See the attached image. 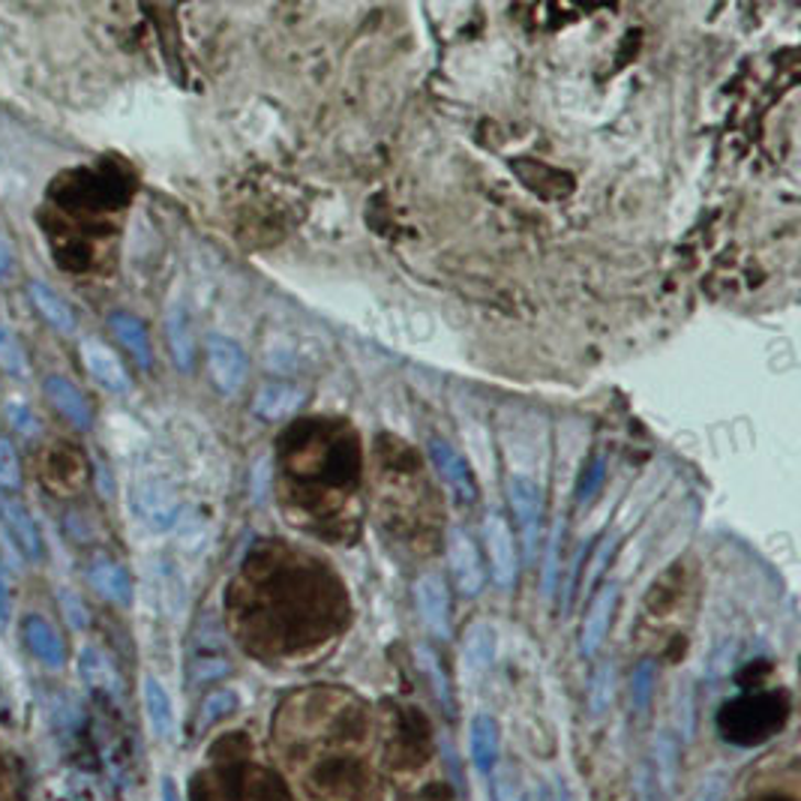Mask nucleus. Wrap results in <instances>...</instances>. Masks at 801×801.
<instances>
[{
	"mask_svg": "<svg viewBox=\"0 0 801 801\" xmlns=\"http://www.w3.org/2000/svg\"><path fill=\"white\" fill-rule=\"evenodd\" d=\"M655 759H658L660 780H663V787L670 790L672 778H676V745H672L667 736L658 738V745H655Z\"/></svg>",
	"mask_w": 801,
	"mask_h": 801,
	"instance_id": "nucleus-32",
	"label": "nucleus"
},
{
	"mask_svg": "<svg viewBox=\"0 0 801 801\" xmlns=\"http://www.w3.org/2000/svg\"><path fill=\"white\" fill-rule=\"evenodd\" d=\"M0 370L15 375V378L28 375V354H24L19 337L7 325H0Z\"/></svg>",
	"mask_w": 801,
	"mask_h": 801,
	"instance_id": "nucleus-22",
	"label": "nucleus"
},
{
	"mask_svg": "<svg viewBox=\"0 0 801 801\" xmlns=\"http://www.w3.org/2000/svg\"><path fill=\"white\" fill-rule=\"evenodd\" d=\"M78 352H81V361H85V370L90 373V378H97V385H102L111 394H127L130 391V373H127L121 358L111 352L106 342L88 337V340H81Z\"/></svg>",
	"mask_w": 801,
	"mask_h": 801,
	"instance_id": "nucleus-10",
	"label": "nucleus"
},
{
	"mask_svg": "<svg viewBox=\"0 0 801 801\" xmlns=\"http://www.w3.org/2000/svg\"><path fill=\"white\" fill-rule=\"evenodd\" d=\"M64 613H66V622L73 627H85V610L78 604L76 594H64Z\"/></svg>",
	"mask_w": 801,
	"mask_h": 801,
	"instance_id": "nucleus-34",
	"label": "nucleus"
},
{
	"mask_svg": "<svg viewBox=\"0 0 801 801\" xmlns=\"http://www.w3.org/2000/svg\"><path fill=\"white\" fill-rule=\"evenodd\" d=\"M507 502H511L516 526L523 535L526 559H535L540 544V526H544V490L526 474H511L507 478Z\"/></svg>",
	"mask_w": 801,
	"mask_h": 801,
	"instance_id": "nucleus-1",
	"label": "nucleus"
},
{
	"mask_svg": "<svg viewBox=\"0 0 801 801\" xmlns=\"http://www.w3.org/2000/svg\"><path fill=\"white\" fill-rule=\"evenodd\" d=\"M132 507L142 519L144 526H151L154 531H165L177 523L180 516V498L165 481L147 478V481L135 483L132 490Z\"/></svg>",
	"mask_w": 801,
	"mask_h": 801,
	"instance_id": "nucleus-6",
	"label": "nucleus"
},
{
	"mask_svg": "<svg viewBox=\"0 0 801 801\" xmlns=\"http://www.w3.org/2000/svg\"><path fill=\"white\" fill-rule=\"evenodd\" d=\"M28 297H31L33 309L40 312V319H43L48 328H55L57 333H64V337L76 333V325H78L76 312H73V307L66 304L64 297L57 295L55 288L33 279L31 286H28Z\"/></svg>",
	"mask_w": 801,
	"mask_h": 801,
	"instance_id": "nucleus-17",
	"label": "nucleus"
},
{
	"mask_svg": "<svg viewBox=\"0 0 801 801\" xmlns=\"http://www.w3.org/2000/svg\"><path fill=\"white\" fill-rule=\"evenodd\" d=\"M561 528H564V523L559 519L556 528H552V535H549V540H547V559H544V594H547V597H552V592H556V582H559Z\"/></svg>",
	"mask_w": 801,
	"mask_h": 801,
	"instance_id": "nucleus-28",
	"label": "nucleus"
},
{
	"mask_svg": "<svg viewBox=\"0 0 801 801\" xmlns=\"http://www.w3.org/2000/svg\"><path fill=\"white\" fill-rule=\"evenodd\" d=\"M45 396L66 424H73L81 432L94 427V408H90L88 396L81 394L66 375H48L45 378Z\"/></svg>",
	"mask_w": 801,
	"mask_h": 801,
	"instance_id": "nucleus-12",
	"label": "nucleus"
},
{
	"mask_svg": "<svg viewBox=\"0 0 801 801\" xmlns=\"http://www.w3.org/2000/svg\"><path fill=\"white\" fill-rule=\"evenodd\" d=\"M238 709V693L234 691H213L205 696V703H201V712H198V726L201 729H208L210 724H217L222 721L226 714H231Z\"/></svg>",
	"mask_w": 801,
	"mask_h": 801,
	"instance_id": "nucleus-24",
	"label": "nucleus"
},
{
	"mask_svg": "<svg viewBox=\"0 0 801 801\" xmlns=\"http://www.w3.org/2000/svg\"><path fill=\"white\" fill-rule=\"evenodd\" d=\"M618 594H622V589H618L615 582H606L604 589L592 597L589 613H585V618H582V627H580V651L585 655V658H594V655H597V648L604 646L606 634H610V627H613V615H615V606H618Z\"/></svg>",
	"mask_w": 801,
	"mask_h": 801,
	"instance_id": "nucleus-9",
	"label": "nucleus"
},
{
	"mask_svg": "<svg viewBox=\"0 0 801 801\" xmlns=\"http://www.w3.org/2000/svg\"><path fill=\"white\" fill-rule=\"evenodd\" d=\"M0 523L7 528L10 540L19 547L28 561H43V535L33 523L31 511L10 493H0Z\"/></svg>",
	"mask_w": 801,
	"mask_h": 801,
	"instance_id": "nucleus-8",
	"label": "nucleus"
},
{
	"mask_svg": "<svg viewBox=\"0 0 801 801\" xmlns=\"http://www.w3.org/2000/svg\"><path fill=\"white\" fill-rule=\"evenodd\" d=\"M604 481H606V462L604 457H594L589 462V469L582 474L580 481V490H577V505L580 507H589L597 498V493L604 490Z\"/></svg>",
	"mask_w": 801,
	"mask_h": 801,
	"instance_id": "nucleus-25",
	"label": "nucleus"
},
{
	"mask_svg": "<svg viewBox=\"0 0 801 801\" xmlns=\"http://www.w3.org/2000/svg\"><path fill=\"white\" fill-rule=\"evenodd\" d=\"M651 693H655V663L643 660L634 670V679H630V700H634L637 712H646L648 703H651Z\"/></svg>",
	"mask_w": 801,
	"mask_h": 801,
	"instance_id": "nucleus-26",
	"label": "nucleus"
},
{
	"mask_svg": "<svg viewBox=\"0 0 801 801\" xmlns=\"http://www.w3.org/2000/svg\"><path fill=\"white\" fill-rule=\"evenodd\" d=\"M88 582L94 585V592L99 597H106L114 606H130L132 604V580L127 568H121L118 561L111 559H97L90 561L88 568Z\"/></svg>",
	"mask_w": 801,
	"mask_h": 801,
	"instance_id": "nucleus-16",
	"label": "nucleus"
},
{
	"mask_svg": "<svg viewBox=\"0 0 801 801\" xmlns=\"http://www.w3.org/2000/svg\"><path fill=\"white\" fill-rule=\"evenodd\" d=\"M483 547L490 556V571L498 589H511L519 573V556H516L514 531L507 526V519L502 514H486L483 516Z\"/></svg>",
	"mask_w": 801,
	"mask_h": 801,
	"instance_id": "nucleus-4",
	"label": "nucleus"
},
{
	"mask_svg": "<svg viewBox=\"0 0 801 801\" xmlns=\"http://www.w3.org/2000/svg\"><path fill=\"white\" fill-rule=\"evenodd\" d=\"M7 415H10L12 427L19 429L22 436H28V439H33V436L40 432V424H36L31 406L22 403V399H10V403H7Z\"/></svg>",
	"mask_w": 801,
	"mask_h": 801,
	"instance_id": "nucleus-31",
	"label": "nucleus"
},
{
	"mask_svg": "<svg viewBox=\"0 0 801 801\" xmlns=\"http://www.w3.org/2000/svg\"><path fill=\"white\" fill-rule=\"evenodd\" d=\"M493 792L495 801H526V792L519 787L514 769H498L493 775Z\"/></svg>",
	"mask_w": 801,
	"mask_h": 801,
	"instance_id": "nucleus-30",
	"label": "nucleus"
},
{
	"mask_svg": "<svg viewBox=\"0 0 801 801\" xmlns=\"http://www.w3.org/2000/svg\"><path fill=\"white\" fill-rule=\"evenodd\" d=\"M448 564L453 582L465 597H478L486 585V568H483L481 549L465 528H450L448 531Z\"/></svg>",
	"mask_w": 801,
	"mask_h": 801,
	"instance_id": "nucleus-5",
	"label": "nucleus"
},
{
	"mask_svg": "<svg viewBox=\"0 0 801 801\" xmlns=\"http://www.w3.org/2000/svg\"><path fill=\"white\" fill-rule=\"evenodd\" d=\"M417 658H420V667H424V672H427L429 681H432V691H436V696H439L445 705H450V688H448V679H445V670L439 667V660L432 658V651H427V648H420V651H417Z\"/></svg>",
	"mask_w": 801,
	"mask_h": 801,
	"instance_id": "nucleus-29",
	"label": "nucleus"
},
{
	"mask_svg": "<svg viewBox=\"0 0 801 801\" xmlns=\"http://www.w3.org/2000/svg\"><path fill=\"white\" fill-rule=\"evenodd\" d=\"M160 792H163V801H180L177 783L172 778H163V783H160Z\"/></svg>",
	"mask_w": 801,
	"mask_h": 801,
	"instance_id": "nucleus-38",
	"label": "nucleus"
},
{
	"mask_svg": "<svg viewBox=\"0 0 801 801\" xmlns=\"http://www.w3.org/2000/svg\"><path fill=\"white\" fill-rule=\"evenodd\" d=\"M10 625V597H7V585H3V573H0V634Z\"/></svg>",
	"mask_w": 801,
	"mask_h": 801,
	"instance_id": "nucleus-37",
	"label": "nucleus"
},
{
	"mask_svg": "<svg viewBox=\"0 0 801 801\" xmlns=\"http://www.w3.org/2000/svg\"><path fill=\"white\" fill-rule=\"evenodd\" d=\"M165 337H168V352L180 373H189L196 363V333H193V319L184 300H175L165 316Z\"/></svg>",
	"mask_w": 801,
	"mask_h": 801,
	"instance_id": "nucleus-13",
	"label": "nucleus"
},
{
	"mask_svg": "<svg viewBox=\"0 0 801 801\" xmlns=\"http://www.w3.org/2000/svg\"><path fill=\"white\" fill-rule=\"evenodd\" d=\"M15 271V259H12V246L7 241V234L0 231V279H10Z\"/></svg>",
	"mask_w": 801,
	"mask_h": 801,
	"instance_id": "nucleus-35",
	"label": "nucleus"
},
{
	"mask_svg": "<svg viewBox=\"0 0 801 801\" xmlns=\"http://www.w3.org/2000/svg\"><path fill=\"white\" fill-rule=\"evenodd\" d=\"M469 747H472V762L474 769L481 775H493L498 766V747H502V736H498V724L490 714H474L472 726H469Z\"/></svg>",
	"mask_w": 801,
	"mask_h": 801,
	"instance_id": "nucleus-18",
	"label": "nucleus"
},
{
	"mask_svg": "<svg viewBox=\"0 0 801 801\" xmlns=\"http://www.w3.org/2000/svg\"><path fill=\"white\" fill-rule=\"evenodd\" d=\"M427 453L450 498L460 507H472L478 502V483H474L472 469H469V462H465L460 450L445 439H429Z\"/></svg>",
	"mask_w": 801,
	"mask_h": 801,
	"instance_id": "nucleus-3",
	"label": "nucleus"
},
{
	"mask_svg": "<svg viewBox=\"0 0 801 801\" xmlns=\"http://www.w3.org/2000/svg\"><path fill=\"white\" fill-rule=\"evenodd\" d=\"M229 660H222V658H205V660H198L196 667H193V676H196V681H213V679H222L226 672H229Z\"/></svg>",
	"mask_w": 801,
	"mask_h": 801,
	"instance_id": "nucleus-33",
	"label": "nucleus"
},
{
	"mask_svg": "<svg viewBox=\"0 0 801 801\" xmlns=\"http://www.w3.org/2000/svg\"><path fill=\"white\" fill-rule=\"evenodd\" d=\"M304 406H307V391L295 382H267L253 396V415L267 424H279L297 415Z\"/></svg>",
	"mask_w": 801,
	"mask_h": 801,
	"instance_id": "nucleus-11",
	"label": "nucleus"
},
{
	"mask_svg": "<svg viewBox=\"0 0 801 801\" xmlns=\"http://www.w3.org/2000/svg\"><path fill=\"white\" fill-rule=\"evenodd\" d=\"M109 330L118 337V342L127 349V354L135 361L139 370L154 366V349H151V337H147L142 319H135L130 312H111Z\"/></svg>",
	"mask_w": 801,
	"mask_h": 801,
	"instance_id": "nucleus-15",
	"label": "nucleus"
},
{
	"mask_svg": "<svg viewBox=\"0 0 801 801\" xmlns=\"http://www.w3.org/2000/svg\"><path fill=\"white\" fill-rule=\"evenodd\" d=\"M205 358H208V373L213 387L222 396L241 394L243 385H246V375H250V361H246L241 342L222 337V333H210L208 342H205Z\"/></svg>",
	"mask_w": 801,
	"mask_h": 801,
	"instance_id": "nucleus-2",
	"label": "nucleus"
},
{
	"mask_svg": "<svg viewBox=\"0 0 801 801\" xmlns=\"http://www.w3.org/2000/svg\"><path fill=\"white\" fill-rule=\"evenodd\" d=\"M22 486V460L10 439L0 436V493H12Z\"/></svg>",
	"mask_w": 801,
	"mask_h": 801,
	"instance_id": "nucleus-23",
	"label": "nucleus"
},
{
	"mask_svg": "<svg viewBox=\"0 0 801 801\" xmlns=\"http://www.w3.org/2000/svg\"><path fill=\"white\" fill-rule=\"evenodd\" d=\"M81 676H85V681H88L90 688H97V691L106 693L121 691V679H118L114 663L94 646L85 648V655H81Z\"/></svg>",
	"mask_w": 801,
	"mask_h": 801,
	"instance_id": "nucleus-21",
	"label": "nucleus"
},
{
	"mask_svg": "<svg viewBox=\"0 0 801 801\" xmlns=\"http://www.w3.org/2000/svg\"><path fill=\"white\" fill-rule=\"evenodd\" d=\"M415 604L424 625L436 639L450 637V592L439 573H424L415 582Z\"/></svg>",
	"mask_w": 801,
	"mask_h": 801,
	"instance_id": "nucleus-7",
	"label": "nucleus"
},
{
	"mask_svg": "<svg viewBox=\"0 0 801 801\" xmlns=\"http://www.w3.org/2000/svg\"><path fill=\"white\" fill-rule=\"evenodd\" d=\"M721 795H724V780L712 778L709 783H705L703 792H700V799L696 801H721Z\"/></svg>",
	"mask_w": 801,
	"mask_h": 801,
	"instance_id": "nucleus-36",
	"label": "nucleus"
},
{
	"mask_svg": "<svg viewBox=\"0 0 801 801\" xmlns=\"http://www.w3.org/2000/svg\"><path fill=\"white\" fill-rule=\"evenodd\" d=\"M24 643L31 648L33 658L40 660L43 667H48V670H61L66 663L64 639L43 615H28L24 618Z\"/></svg>",
	"mask_w": 801,
	"mask_h": 801,
	"instance_id": "nucleus-14",
	"label": "nucleus"
},
{
	"mask_svg": "<svg viewBox=\"0 0 801 801\" xmlns=\"http://www.w3.org/2000/svg\"><path fill=\"white\" fill-rule=\"evenodd\" d=\"M493 660H495V630L493 625L478 622V625L469 630L465 643H462V663H465L474 676H483V672L493 667Z\"/></svg>",
	"mask_w": 801,
	"mask_h": 801,
	"instance_id": "nucleus-20",
	"label": "nucleus"
},
{
	"mask_svg": "<svg viewBox=\"0 0 801 801\" xmlns=\"http://www.w3.org/2000/svg\"><path fill=\"white\" fill-rule=\"evenodd\" d=\"M142 700H144V714H147V724L154 738L165 742V738L175 736V705L172 696L163 688V681L147 676L142 684Z\"/></svg>",
	"mask_w": 801,
	"mask_h": 801,
	"instance_id": "nucleus-19",
	"label": "nucleus"
},
{
	"mask_svg": "<svg viewBox=\"0 0 801 801\" xmlns=\"http://www.w3.org/2000/svg\"><path fill=\"white\" fill-rule=\"evenodd\" d=\"M610 700H613V667L606 663L597 670V676L592 679V691H589V712L597 717L610 709Z\"/></svg>",
	"mask_w": 801,
	"mask_h": 801,
	"instance_id": "nucleus-27",
	"label": "nucleus"
}]
</instances>
